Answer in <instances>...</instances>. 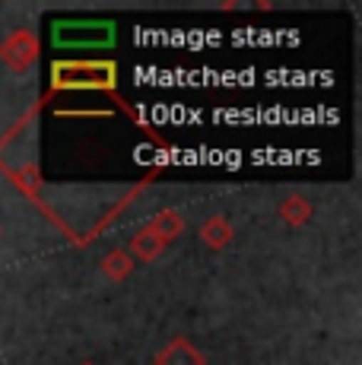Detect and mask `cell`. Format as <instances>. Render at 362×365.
Instances as JSON below:
<instances>
[]
</instances>
